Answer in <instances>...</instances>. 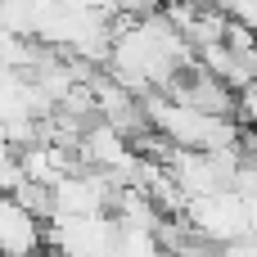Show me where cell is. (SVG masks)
<instances>
[{
    "instance_id": "1",
    "label": "cell",
    "mask_w": 257,
    "mask_h": 257,
    "mask_svg": "<svg viewBox=\"0 0 257 257\" xmlns=\"http://www.w3.org/2000/svg\"><path fill=\"white\" fill-rule=\"evenodd\" d=\"M140 113H145V126L176 145V149H199V154H212V149H235V145H248V126H239L235 117H221V113H203V108H190V104H176L158 90L140 95Z\"/></svg>"
},
{
    "instance_id": "2",
    "label": "cell",
    "mask_w": 257,
    "mask_h": 257,
    "mask_svg": "<svg viewBox=\"0 0 257 257\" xmlns=\"http://www.w3.org/2000/svg\"><path fill=\"white\" fill-rule=\"evenodd\" d=\"M181 221L190 226L194 239H203V244H226V239L253 230V203H244L239 194H230V190L221 185V190H212V194L185 199Z\"/></svg>"
},
{
    "instance_id": "3",
    "label": "cell",
    "mask_w": 257,
    "mask_h": 257,
    "mask_svg": "<svg viewBox=\"0 0 257 257\" xmlns=\"http://www.w3.org/2000/svg\"><path fill=\"white\" fill-rule=\"evenodd\" d=\"M41 248H45V226L23 203L0 194V257H36Z\"/></svg>"
},
{
    "instance_id": "4",
    "label": "cell",
    "mask_w": 257,
    "mask_h": 257,
    "mask_svg": "<svg viewBox=\"0 0 257 257\" xmlns=\"http://www.w3.org/2000/svg\"><path fill=\"white\" fill-rule=\"evenodd\" d=\"M217 257H257V235H235V239H226V244H217Z\"/></svg>"
},
{
    "instance_id": "5",
    "label": "cell",
    "mask_w": 257,
    "mask_h": 257,
    "mask_svg": "<svg viewBox=\"0 0 257 257\" xmlns=\"http://www.w3.org/2000/svg\"><path fill=\"white\" fill-rule=\"evenodd\" d=\"M217 9L235 23H248V27L257 23V0H217Z\"/></svg>"
}]
</instances>
